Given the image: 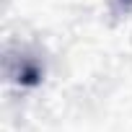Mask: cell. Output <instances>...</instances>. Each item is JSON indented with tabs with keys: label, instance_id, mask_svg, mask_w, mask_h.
<instances>
[{
	"label": "cell",
	"instance_id": "obj_1",
	"mask_svg": "<svg viewBox=\"0 0 132 132\" xmlns=\"http://www.w3.org/2000/svg\"><path fill=\"white\" fill-rule=\"evenodd\" d=\"M42 68L34 62V60H29V57H23V60H18V68H16V73H13V78H16V83H21V86H36L39 80H42Z\"/></svg>",
	"mask_w": 132,
	"mask_h": 132
},
{
	"label": "cell",
	"instance_id": "obj_2",
	"mask_svg": "<svg viewBox=\"0 0 132 132\" xmlns=\"http://www.w3.org/2000/svg\"><path fill=\"white\" fill-rule=\"evenodd\" d=\"M117 3H119V8H124V11L132 8V0H117Z\"/></svg>",
	"mask_w": 132,
	"mask_h": 132
}]
</instances>
